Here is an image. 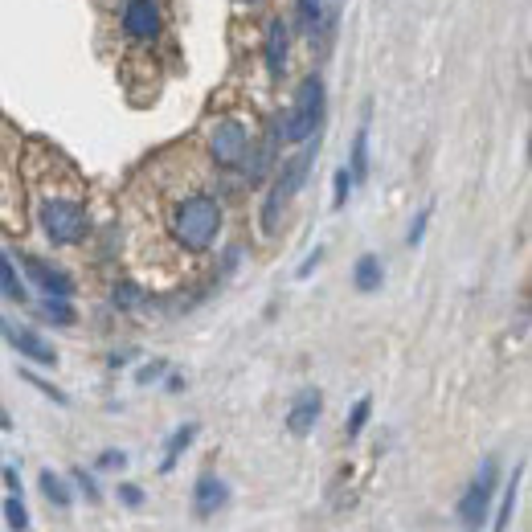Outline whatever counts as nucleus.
<instances>
[{
	"label": "nucleus",
	"instance_id": "393cba45",
	"mask_svg": "<svg viewBox=\"0 0 532 532\" xmlns=\"http://www.w3.org/2000/svg\"><path fill=\"white\" fill-rule=\"evenodd\" d=\"M70 479H74V487H78V492H82L86 500H91V504H99V500H103V492H99V479H95L91 471L74 467V471H70Z\"/></svg>",
	"mask_w": 532,
	"mask_h": 532
},
{
	"label": "nucleus",
	"instance_id": "4468645a",
	"mask_svg": "<svg viewBox=\"0 0 532 532\" xmlns=\"http://www.w3.org/2000/svg\"><path fill=\"white\" fill-rule=\"evenodd\" d=\"M197 434H201V426H197V422H185V426H176V430L164 438V459H160V471H164V475H168L176 463H181V455L193 447Z\"/></svg>",
	"mask_w": 532,
	"mask_h": 532
},
{
	"label": "nucleus",
	"instance_id": "6e6552de",
	"mask_svg": "<svg viewBox=\"0 0 532 532\" xmlns=\"http://www.w3.org/2000/svg\"><path fill=\"white\" fill-rule=\"evenodd\" d=\"M0 336L9 340V348L17 352V357H25L29 365H41V369H54L58 365V352L54 344H46V336H37L33 328L9 320V316H0Z\"/></svg>",
	"mask_w": 532,
	"mask_h": 532
},
{
	"label": "nucleus",
	"instance_id": "423d86ee",
	"mask_svg": "<svg viewBox=\"0 0 532 532\" xmlns=\"http://www.w3.org/2000/svg\"><path fill=\"white\" fill-rule=\"evenodd\" d=\"M246 152H250V131L242 119H217L209 127V160L217 168H226V172L242 168Z\"/></svg>",
	"mask_w": 532,
	"mask_h": 532
},
{
	"label": "nucleus",
	"instance_id": "473e14b6",
	"mask_svg": "<svg viewBox=\"0 0 532 532\" xmlns=\"http://www.w3.org/2000/svg\"><path fill=\"white\" fill-rule=\"evenodd\" d=\"M0 475H5V483H9V496H17V492H21V475H17L13 467H5Z\"/></svg>",
	"mask_w": 532,
	"mask_h": 532
},
{
	"label": "nucleus",
	"instance_id": "2eb2a0df",
	"mask_svg": "<svg viewBox=\"0 0 532 532\" xmlns=\"http://www.w3.org/2000/svg\"><path fill=\"white\" fill-rule=\"evenodd\" d=\"M381 283H385L381 258L377 254H361L357 266H352V287H357L361 295H373V291H381Z\"/></svg>",
	"mask_w": 532,
	"mask_h": 532
},
{
	"label": "nucleus",
	"instance_id": "f8f14e48",
	"mask_svg": "<svg viewBox=\"0 0 532 532\" xmlns=\"http://www.w3.org/2000/svg\"><path fill=\"white\" fill-rule=\"evenodd\" d=\"M226 504H230V487H226V479H217V475H201V479L193 483V516H197V520L217 516Z\"/></svg>",
	"mask_w": 532,
	"mask_h": 532
},
{
	"label": "nucleus",
	"instance_id": "f257e3e1",
	"mask_svg": "<svg viewBox=\"0 0 532 532\" xmlns=\"http://www.w3.org/2000/svg\"><path fill=\"white\" fill-rule=\"evenodd\" d=\"M221 226H226V209L213 193H189L172 205L168 213V234L185 254H205L217 246Z\"/></svg>",
	"mask_w": 532,
	"mask_h": 532
},
{
	"label": "nucleus",
	"instance_id": "bb28decb",
	"mask_svg": "<svg viewBox=\"0 0 532 532\" xmlns=\"http://www.w3.org/2000/svg\"><path fill=\"white\" fill-rule=\"evenodd\" d=\"M430 213H434V205L418 209V217L410 221V234H406V246H422V238H426V226H430Z\"/></svg>",
	"mask_w": 532,
	"mask_h": 532
},
{
	"label": "nucleus",
	"instance_id": "a211bd4d",
	"mask_svg": "<svg viewBox=\"0 0 532 532\" xmlns=\"http://www.w3.org/2000/svg\"><path fill=\"white\" fill-rule=\"evenodd\" d=\"M520 479H524V463L512 471V479H508V487H504V500H500V508H496L492 532H508V524H512V512H516V496H520Z\"/></svg>",
	"mask_w": 532,
	"mask_h": 532
},
{
	"label": "nucleus",
	"instance_id": "c756f323",
	"mask_svg": "<svg viewBox=\"0 0 532 532\" xmlns=\"http://www.w3.org/2000/svg\"><path fill=\"white\" fill-rule=\"evenodd\" d=\"M95 467H99V471H123V467H127V455H123V451H103Z\"/></svg>",
	"mask_w": 532,
	"mask_h": 532
},
{
	"label": "nucleus",
	"instance_id": "9d476101",
	"mask_svg": "<svg viewBox=\"0 0 532 532\" xmlns=\"http://www.w3.org/2000/svg\"><path fill=\"white\" fill-rule=\"evenodd\" d=\"M21 271L29 275V283L46 295H58V299H74V279L62 271V266H50L46 258L37 254H21Z\"/></svg>",
	"mask_w": 532,
	"mask_h": 532
},
{
	"label": "nucleus",
	"instance_id": "c9c22d12",
	"mask_svg": "<svg viewBox=\"0 0 532 532\" xmlns=\"http://www.w3.org/2000/svg\"><path fill=\"white\" fill-rule=\"evenodd\" d=\"M234 5H238V9H258L262 0H234Z\"/></svg>",
	"mask_w": 532,
	"mask_h": 532
},
{
	"label": "nucleus",
	"instance_id": "72a5a7b5",
	"mask_svg": "<svg viewBox=\"0 0 532 532\" xmlns=\"http://www.w3.org/2000/svg\"><path fill=\"white\" fill-rule=\"evenodd\" d=\"M185 389V377L181 373H168V393H181Z\"/></svg>",
	"mask_w": 532,
	"mask_h": 532
},
{
	"label": "nucleus",
	"instance_id": "cd10ccee",
	"mask_svg": "<svg viewBox=\"0 0 532 532\" xmlns=\"http://www.w3.org/2000/svg\"><path fill=\"white\" fill-rule=\"evenodd\" d=\"M119 504L140 508V504H144V487H140V483H119Z\"/></svg>",
	"mask_w": 532,
	"mask_h": 532
},
{
	"label": "nucleus",
	"instance_id": "6ab92c4d",
	"mask_svg": "<svg viewBox=\"0 0 532 532\" xmlns=\"http://www.w3.org/2000/svg\"><path fill=\"white\" fill-rule=\"evenodd\" d=\"M37 487H41V496H46V500H50L54 508H70V500H74L70 483H66V479L58 475V471H50V467L37 475Z\"/></svg>",
	"mask_w": 532,
	"mask_h": 532
},
{
	"label": "nucleus",
	"instance_id": "7ed1b4c3",
	"mask_svg": "<svg viewBox=\"0 0 532 532\" xmlns=\"http://www.w3.org/2000/svg\"><path fill=\"white\" fill-rule=\"evenodd\" d=\"M324 111H328V86H324V74H307L295 91V103L271 123V140L275 144H307L316 140V131L324 123Z\"/></svg>",
	"mask_w": 532,
	"mask_h": 532
},
{
	"label": "nucleus",
	"instance_id": "f704fd0d",
	"mask_svg": "<svg viewBox=\"0 0 532 532\" xmlns=\"http://www.w3.org/2000/svg\"><path fill=\"white\" fill-rule=\"evenodd\" d=\"M13 426V418H9V410L5 406H0V430H9Z\"/></svg>",
	"mask_w": 532,
	"mask_h": 532
},
{
	"label": "nucleus",
	"instance_id": "ddd939ff",
	"mask_svg": "<svg viewBox=\"0 0 532 532\" xmlns=\"http://www.w3.org/2000/svg\"><path fill=\"white\" fill-rule=\"evenodd\" d=\"M352 172V181H369V103H365V115H361V127H357V136H352V152H348V164Z\"/></svg>",
	"mask_w": 532,
	"mask_h": 532
},
{
	"label": "nucleus",
	"instance_id": "412c9836",
	"mask_svg": "<svg viewBox=\"0 0 532 532\" xmlns=\"http://www.w3.org/2000/svg\"><path fill=\"white\" fill-rule=\"evenodd\" d=\"M369 418H373V397H361L357 406H352V414H348V422H344V434H348V442L352 438H361L365 434V426H369Z\"/></svg>",
	"mask_w": 532,
	"mask_h": 532
},
{
	"label": "nucleus",
	"instance_id": "2f4dec72",
	"mask_svg": "<svg viewBox=\"0 0 532 532\" xmlns=\"http://www.w3.org/2000/svg\"><path fill=\"white\" fill-rule=\"evenodd\" d=\"M238 262H242V246H230V250H226V258H221V275H230Z\"/></svg>",
	"mask_w": 532,
	"mask_h": 532
},
{
	"label": "nucleus",
	"instance_id": "9b49d317",
	"mask_svg": "<svg viewBox=\"0 0 532 532\" xmlns=\"http://www.w3.org/2000/svg\"><path fill=\"white\" fill-rule=\"evenodd\" d=\"M320 414H324V393L320 389H299L291 397V410H287V430L295 438H307V434L316 430Z\"/></svg>",
	"mask_w": 532,
	"mask_h": 532
},
{
	"label": "nucleus",
	"instance_id": "5701e85b",
	"mask_svg": "<svg viewBox=\"0 0 532 532\" xmlns=\"http://www.w3.org/2000/svg\"><path fill=\"white\" fill-rule=\"evenodd\" d=\"M352 189H357L352 172H348V168H336V176H332V209H344L348 197H352Z\"/></svg>",
	"mask_w": 532,
	"mask_h": 532
},
{
	"label": "nucleus",
	"instance_id": "aec40b11",
	"mask_svg": "<svg viewBox=\"0 0 532 532\" xmlns=\"http://www.w3.org/2000/svg\"><path fill=\"white\" fill-rule=\"evenodd\" d=\"M295 17H299V29L303 33H320L324 21H328V0H295Z\"/></svg>",
	"mask_w": 532,
	"mask_h": 532
},
{
	"label": "nucleus",
	"instance_id": "1a4fd4ad",
	"mask_svg": "<svg viewBox=\"0 0 532 532\" xmlns=\"http://www.w3.org/2000/svg\"><path fill=\"white\" fill-rule=\"evenodd\" d=\"M262 62H266V78L279 82L287 74L291 62V25L283 17H271L262 29Z\"/></svg>",
	"mask_w": 532,
	"mask_h": 532
},
{
	"label": "nucleus",
	"instance_id": "7c9ffc66",
	"mask_svg": "<svg viewBox=\"0 0 532 532\" xmlns=\"http://www.w3.org/2000/svg\"><path fill=\"white\" fill-rule=\"evenodd\" d=\"M320 262H324V246H316L312 254H307V258L299 262V271H295V279H307V275H312V271H316V266H320Z\"/></svg>",
	"mask_w": 532,
	"mask_h": 532
},
{
	"label": "nucleus",
	"instance_id": "39448f33",
	"mask_svg": "<svg viewBox=\"0 0 532 532\" xmlns=\"http://www.w3.org/2000/svg\"><path fill=\"white\" fill-rule=\"evenodd\" d=\"M496 487H500V459L487 455L479 463V471L471 475L467 492L459 496V524H463V532H479L487 524V516H492V500H496Z\"/></svg>",
	"mask_w": 532,
	"mask_h": 532
},
{
	"label": "nucleus",
	"instance_id": "20e7f679",
	"mask_svg": "<svg viewBox=\"0 0 532 532\" xmlns=\"http://www.w3.org/2000/svg\"><path fill=\"white\" fill-rule=\"evenodd\" d=\"M37 221H41V234H46L54 246H78L86 234H91L86 205L74 197H46L37 205Z\"/></svg>",
	"mask_w": 532,
	"mask_h": 532
},
{
	"label": "nucleus",
	"instance_id": "c85d7f7f",
	"mask_svg": "<svg viewBox=\"0 0 532 532\" xmlns=\"http://www.w3.org/2000/svg\"><path fill=\"white\" fill-rule=\"evenodd\" d=\"M164 373H168V361H152V365H144V369L136 373V381H140V385H152V381H160Z\"/></svg>",
	"mask_w": 532,
	"mask_h": 532
},
{
	"label": "nucleus",
	"instance_id": "b1692460",
	"mask_svg": "<svg viewBox=\"0 0 532 532\" xmlns=\"http://www.w3.org/2000/svg\"><path fill=\"white\" fill-rule=\"evenodd\" d=\"M5 520H9V528H13V532H29V524H33V520H29V508H25V500H21V496H9V500H5Z\"/></svg>",
	"mask_w": 532,
	"mask_h": 532
},
{
	"label": "nucleus",
	"instance_id": "a878e982",
	"mask_svg": "<svg viewBox=\"0 0 532 532\" xmlns=\"http://www.w3.org/2000/svg\"><path fill=\"white\" fill-rule=\"evenodd\" d=\"M21 381H29V385H33L37 393H46V397H50V402H58V406H70V397H66L62 389H54L50 381H41V377H37L33 369H21Z\"/></svg>",
	"mask_w": 532,
	"mask_h": 532
},
{
	"label": "nucleus",
	"instance_id": "f3484780",
	"mask_svg": "<svg viewBox=\"0 0 532 532\" xmlns=\"http://www.w3.org/2000/svg\"><path fill=\"white\" fill-rule=\"evenodd\" d=\"M0 295H5L9 303H25L29 299V291H25V283H21V271H17V262L0 250Z\"/></svg>",
	"mask_w": 532,
	"mask_h": 532
},
{
	"label": "nucleus",
	"instance_id": "0eeeda50",
	"mask_svg": "<svg viewBox=\"0 0 532 532\" xmlns=\"http://www.w3.org/2000/svg\"><path fill=\"white\" fill-rule=\"evenodd\" d=\"M123 37L136 41V46H152V41L164 33V9L160 0H127L123 13H119Z\"/></svg>",
	"mask_w": 532,
	"mask_h": 532
},
{
	"label": "nucleus",
	"instance_id": "dca6fc26",
	"mask_svg": "<svg viewBox=\"0 0 532 532\" xmlns=\"http://www.w3.org/2000/svg\"><path fill=\"white\" fill-rule=\"evenodd\" d=\"M37 316L46 320V324H58V328H74L78 324V312H74V303L70 299H58V295H46L37 303Z\"/></svg>",
	"mask_w": 532,
	"mask_h": 532
},
{
	"label": "nucleus",
	"instance_id": "f03ea898",
	"mask_svg": "<svg viewBox=\"0 0 532 532\" xmlns=\"http://www.w3.org/2000/svg\"><path fill=\"white\" fill-rule=\"evenodd\" d=\"M316 156H320V140H307L295 156H287L279 168H275V176H271V189H266V197H262V209H258V226H262V234H279V226H283V213L291 209V201L303 193V185H307V176H312V164H316Z\"/></svg>",
	"mask_w": 532,
	"mask_h": 532
},
{
	"label": "nucleus",
	"instance_id": "4be33fe9",
	"mask_svg": "<svg viewBox=\"0 0 532 532\" xmlns=\"http://www.w3.org/2000/svg\"><path fill=\"white\" fill-rule=\"evenodd\" d=\"M111 303L119 307V312H136V307L144 303V291L131 283V279H123V283H115V291H111Z\"/></svg>",
	"mask_w": 532,
	"mask_h": 532
}]
</instances>
